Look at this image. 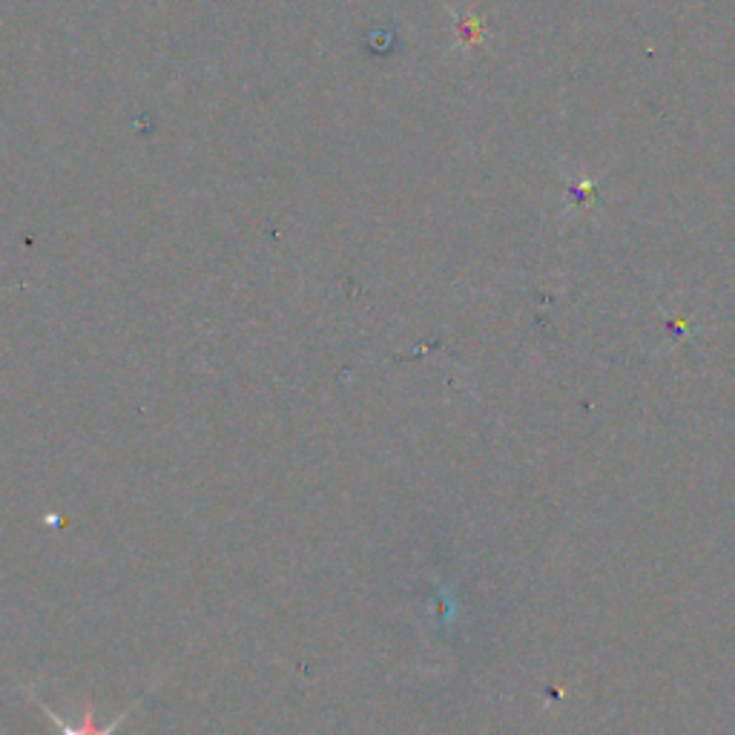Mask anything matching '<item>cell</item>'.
Here are the masks:
<instances>
[{"instance_id": "cell-1", "label": "cell", "mask_w": 735, "mask_h": 735, "mask_svg": "<svg viewBox=\"0 0 735 735\" xmlns=\"http://www.w3.org/2000/svg\"><path fill=\"white\" fill-rule=\"evenodd\" d=\"M29 696L35 698V701H38V707H40V710H44V715H47V719L52 721V724H56L58 735H112L118 727H121V724H124L126 719H130V712H133L135 707L142 704V698H135L133 704L126 707V710L121 712L118 719H112L110 724H107V727H98V724H95V707L89 704V701H84V707H81V721H79V724H70V721L58 719V712L52 710V707H49L47 701H44V698H38V696H35V692H29Z\"/></svg>"}]
</instances>
